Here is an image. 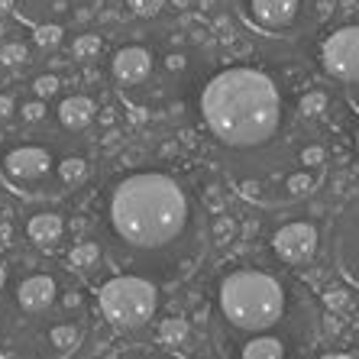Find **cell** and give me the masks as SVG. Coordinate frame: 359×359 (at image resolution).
Returning <instances> with one entry per match:
<instances>
[{"label": "cell", "instance_id": "obj_7", "mask_svg": "<svg viewBox=\"0 0 359 359\" xmlns=\"http://www.w3.org/2000/svg\"><path fill=\"white\" fill-rule=\"evenodd\" d=\"M324 68L346 88L359 84V26H343L324 42Z\"/></svg>", "mask_w": 359, "mask_h": 359}, {"label": "cell", "instance_id": "obj_26", "mask_svg": "<svg viewBox=\"0 0 359 359\" xmlns=\"http://www.w3.org/2000/svg\"><path fill=\"white\" fill-rule=\"evenodd\" d=\"M320 359H353V356H346V353H327V356H320Z\"/></svg>", "mask_w": 359, "mask_h": 359}, {"label": "cell", "instance_id": "obj_11", "mask_svg": "<svg viewBox=\"0 0 359 359\" xmlns=\"http://www.w3.org/2000/svg\"><path fill=\"white\" fill-rule=\"evenodd\" d=\"M17 301L20 308L29 311V314H39V311L52 308V301H55V282L49 276H29L20 282L17 288Z\"/></svg>", "mask_w": 359, "mask_h": 359}, {"label": "cell", "instance_id": "obj_30", "mask_svg": "<svg viewBox=\"0 0 359 359\" xmlns=\"http://www.w3.org/2000/svg\"><path fill=\"white\" fill-rule=\"evenodd\" d=\"M356 146H359V133H356Z\"/></svg>", "mask_w": 359, "mask_h": 359}, {"label": "cell", "instance_id": "obj_17", "mask_svg": "<svg viewBox=\"0 0 359 359\" xmlns=\"http://www.w3.org/2000/svg\"><path fill=\"white\" fill-rule=\"evenodd\" d=\"M97 256H100V250H97V243H81V246H75L72 250V266H78V269H88V266H94L97 262Z\"/></svg>", "mask_w": 359, "mask_h": 359}, {"label": "cell", "instance_id": "obj_25", "mask_svg": "<svg viewBox=\"0 0 359 359\" xmlns=\"http://www.w3.org/2000/svg\"><path fill=\"white\" fill-rule=\"evenodd\" d=\"M13 7H17V0H0V17H4V13H10Z\"/></svg>", "mask_w": 359, "mask_h": 359}, {"label": "cell", "instance_id": "obj_5", "mask_svg": "<svg viewBox=\"0 0 359 359\" xmlns=\"http://www.w3.org/2000/svg\"><path fill=\"white\" fill-rule=\"evenodd\" d=\"M97 301L110 324L120 327V330H133V327H142L156 314L159 294H156V285L149 278L117 276V278H110V282H104Z\"/></svg>", "mask_w": 359, "mask_h": 359}, {"label": "cell", "instance_id": "obj_15", "mask_svg": "<svg viewBox=\"0 0 359 359\" xmlns=\"http://www.w3.org/2000/svg\"><path fill=\"white\" fill-rule=\"evenodd\" d=\"M159 337H162V343H168V346H178V343L188 340V324H184L182 318H172L159 327Z\"/></svg>", "mask_w": 359, "mask_h": 359}, {"label": "cell", "instance_id": "obj_21", "mask_svg": "<svg viewBox=\"0 0 359 359\" xmlns=\"http://www.w3.org/2000/svg\"><path fill=\"white\" fill-rule=\"evenodd\" d=\"M36 39H39L42 46H55V42L62 39V29L59 26H42L39 33H36Z\"/></svg>", "mask_w": 359, "mask_h": 359}, {"label": "cell", "instance_id": "obj_13", "mask_svg": "<svg viewBox=\"0 0 359 359\" xmlns=\"http://www.w3.org/2000/svg\"><path fill=\"white\" fill-rule=\"evenodd\" d=\"M29 236H33L36 243H42V246H49V243L62 240V230H65V224H62L55 214H36L33 220H29Z\"/></svg>", "mask_w": 359, "mask_h": 359}, {"label": "cell", "instance_id": "obj_1", "mask_svg": "<svg viewBox=\"0 0 359 359\" xmlns=\"http://www.w3.org/2000/svg\"><path fill=\"white\" fill-rule=\"evenodd\" d=\"M110 226L133 252L168 256L191 236L198 208L191 194L165 172H133L110 191Z\"/></svg>", "mask_w": 359, "mask_h": 359}, {"label": "cell", "instance_id": "obj_2", "mask_svg": "<svg viewBox=\"0 0 359 359\" xmlns=\"http://www.w3.org/2000/svg\"><path fill=\"white\" fill-rule=\"evenodd\" d=\"M201 117L226 149H259L282 123V97L259 68H226L204 84Z\"/></svg>", "mask_w": 359, "mask_h": 359}, {"label": "cell", "instance_id": "obj_16", "mask_svg": "<svg viewBox=\"0 0 359 359\" xmlns=\"http://www.w3.org/2000/svg\"><path fill=\"white\" fill-rule=\"evenodd\" d=\"M59 175H62V182L65 184H81L84 178H88V165H84V159H65L59 165Z\"/></svg>", "mask_w": 359, "mask_h": 359}, {"label": "cell", "instance_id": "obj_29", "mask_svg": "<svg viewBox=\"0 0 359 359\" xmlns=\"http://www.w3.org/2000/svg\"><path fill=\"white\" fill-rule=\"evenodd\" d=\"M4 236H10V230H7V226H0V240H4Z\"/></svg>", "mask_w": 359, "mask_h": 359}, {"label": "cell", "instance_id": "obj_8", "mask_svg": "<svg viewBox=\"0 0 359 359\" xmlns=\"http://www.w3.org/2000/svg\"><path fill=\"white\" fill-rule=\"evenodd\" d=\"M52 172V156L42 146H20V149L7 152L4 159V175L10 184H36Z\"/></svg>", "mask_w": 359, "mask_h": 359}, {"label": "cell", "instance_id": "obj_19", "mask_svg": "<svg viewBox=\"0 0 359 359\" xmlns=\"http://www.w3.org/2000/svg\"><path fill=\"white\" fill-rule=\"evenodd\" d=\"M49 340L55 343L59 350H72V346H75V340H78V330H75V327H55V330L49 334Z\"/></svg>", "mask_w": 359, "mask_h": 359}, {"label": "cell", "instance_id": "obj_24", "mask_svg": "<svg viewBox=\"0 0 359 359\" xmlns=\"http://www.w3.org/2000/svg\"><path fill=\"white\" fill-rule=\"evenodd\" d=\"M10 110H13V100H10V97H0V120H7Z\"/></svg>", "mask_w": 359, "mask_h": 359}, {"label": "cell", "instance_id": "obj_18", "mask_svg": "<svg viewBox=\"0 0 359 359\" xmlns=\"http://www.w3.org/2000/svg\"><path fill=\"white\" fill-rule=\"evenodd\" d=\"M165 4L168 0H126V7L133 10V13H140V17H156Z\"/></svg>", "mask_w": 359, "mask_h": 359}, {"label": "cell", "instance_id": "obj_23", "mask_svg": "<svg viewBox=\"0 0 359 359\" xmlns=\"http://www.w3.org/2000/svg\"><path fill=\"white\" fill-rule=\"evenodd\" d=\"M36 91H39V94H52V91H55V78H39V81H36Z\"/></svg>", "mask_w": 359, "mask_h": 359}, {"label": "cell", "instance_id": "obj_22", "mask_svg": "<svg viewBox=\"0 0 359 359\" xmlns=\"http://www.w3.org/2000/svg\"><path fill=\"white\" fill-rule=\"evenodd\" d=\"M0 55H4V62H20L23 59V46H10V49H4Z\"/></svg>", "mask_w": 359, "mask_h": 359}, {"label": "cell", "instance_id": "obj_28", "mask_svg": "<svg viewBox=\"0 0 359 359\" xmlns=\"http://www.w3.org/2000/svg\"><path fill=\"white\" fill-rule=\"evenodd\" d=\"M4 285H7V272L0 269V292H4Z\"/></svg>", "mask_w": 359, "mask_h": 359}, {"label": "cell", "instance_id": "obj_20", "mask_svg": "<svg viewBox=\"0 0 359 359\" xmlns=\"http://www.w3.org/2000/svg\"><path fill=\"white\" fill-rule=\"evenodd\" d=\"M72 49H75L78 59H88V55H94V52L100 49V39H97V36H81V39H78Z\"/></svg>", "mask_w": 359, "mask_h": 359}, {"label": "cell", "instance_id": "obj_14", "mask_svg": "<svg viewBox=\"0 0 359 359\" xmlns=\"http://www.w3.org/2000/svg\"><path fill=\"white\" fill-rule=\"evenodd\" d=\"M240 359H285V346L278 337H252L243 346Z\"/></svg>", "mask_w": 359, "mask_h": 359}, {"label": "cell", "instance_id": "obj_9", "mask_svg": "<svg viewBox=\"0 0 359 359\" xmlns=\"http://www.w3.org/2000/svg\"><path fill=\"white\" fill-rule=\"evenodd\" d=\"M272 246H276L282 262L301 266V262H308L311 256H314V250H318V230L311 224H285L276 233Z\"/></svg>", "mask_w": 359, "mask_h": 359}, {"label": "cell", "instance_id": "obj_3", "mask_svg": "<svg viewBox=\"0 0 359 359\" xmlns=\"http://www.w3.org/2000/svg\"><path fill=\"white\" fill-rule=\"evenodd\" d=\"M340 0H230L236 20L250 33L276 42L308 39L324 26Z\"/></svg>", "mask_w": 359, "mask_h": 359}, {"label": "cell", "instance_id": "obj_6", "mask_svg": "<svg viewBox=\"0 0 359 359\" xmlns=\"http://www.w3.org/2000/svg\"><path fill=\"white\" fill-rule=\"evenodd\" d=\"M330 252H334V266L343 276V282L359 292V194L346 201L337 214Z\"/></svg>", "mask_w": 359, "mask_h": 359}, {"label": "cell", "instance_id": "obj_27", "mask_svg": "<svg viewBox=\"0 0 359 359\" xmlns=\"http://www.w3.org/2000/svg\"><path fill=\"white\" fill-rule=\"evenodd\" d=\"M350 97H353V104L359 107V84H356V88H350Z\"/></svg>", "mask_w": 359, "mask_h": 359}, {"label": "cell", "instance_id": "obj_4", "mask_svg": "<svg viewBox=\"0 0 359 359\" xmlns=\"http://www.w3.org/2000/svg\"><path fill=\"white\" fill-rule=\"evenodd\" d=\"M285 311V292L278 278L259 269H240L220 282V314L226 324L246 334H262L276 327Z\"/></svg>", "mask_w": 359, "mask_h": 359}, {"label": "cell", "instance_id": "obj_10", "mask_svg": "<svg viewBox=\"0 0 359 359\" xmlns=\"http://www.w3.org/2000/svg\"><path fill=\"white\" fill-rule=\"evenodd\" d=\"M152 72V55L142 46H126L114 55V75L120 84H142Z\"/></svg>", "mask_w": 359, "mask_h": 359}, {"label": "cell", "instance_id": "obj_12", "mask_svg": "<svg viewBox=\"0 0 359 359\" xmlns=\"http://www.w3.org/2000/svg\"><path fill=\"white\" fill-rule=\"evenodd\" d=\"M59 120H62V126H68V130H84V126L94 120V100L81 97V94L65 97L59 104Z\"/></svg>", "mask_w": 359, "mask_h": 359}]
</instances>
